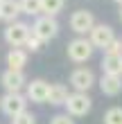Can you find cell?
<instances>
[{
  "instance_id": "6da1fadb",
  "label": "cell",
  "mask_w": 122,
  "mask_h": 124,
  "mask_svg": "<svg viewBox=\"0 0 122 124\" xmlns=\"http://www.w3.org/2000/svg\"><path fill=\"white\" fill-rule=\"evenodd\" d=\"M63 106H66L68 115H73V117H84L86 113H90L93 99L86 93H73V95H68V101Z\"/></svg>"
},
{
  "instance_id": "7a4b0ae2",
  "label": "cell",
  "mask_w": 122,
  "mask_h": 124,
  "mask_svg": "<svg viewBox=\"0 0 122 124\" xmlns=\"http://www.w3.org/2000/svg\"><path fill=\"white\" fill-rule=\"evenodd\" d=\"M93 50H95V45L90 43V39L86 41L84 36H79V39L68 43V59L75 63H84L93 56Z\"/></svg>"
},
{
  "instance_id": "3957f363",
  "label": "cell",
  "mask_w": 122,
  "mask_h": 124,
  "mask_svg": "<svg viewBox=\"0 0 122 124\" xmlns=\"http://www.w3.org/2000/svg\"><path fill=\"white\" fill-rule=\"evenodd\" d=\"M30 34H32L30 25L16 23V20H14V23H9V25H7V30H5V41L9 43L11 47H20V45H25V43H27Z\"/></svg>"
},
{
  "instance_id": "277c9868",
  "label": "cell",
  "mask_w": 122,
  "mask_h": 124,
  "mask_svg": "<svg viewBox=\"0 0 122 124\" xmlns=\"http://www.w3.org/2000/svg\"><path fill=\"white\" fill-rule=\"evenodd\" d=\"M0 108H2L5 115L9 117H16L23 111H27V97H23L20 93H7L2 99H0Z\"/></svg>"
},
{
  "instance_id": "5b68a950",
  "label": "cell",
  "mask_w": 122,
  "mask_h": 124,
  "mask_svg": "<svg viewBox=\"0 0 122 124\" xmlns=\"http://www.w3.org/2000/svg\"><path fill=\"white\" fill-rule=\"evenodd\" d=\"M32 34L39 36V39L45 43V41L54 39V36L59 34V23L54 20V16H41V18H36V23H34Z\"/></svg>"
},
{
  "instance_id": "8992f818",
  "label": "cell",
  "mask_w": 122,
  "mask_h": 124,
  "mask_svg": "<svg viewBox=\"0 0 122 124\" xmlns=\"http://www.w3.org/2000/svg\"><path fill=\"white\" fill-rule=\"evenodd\" d=\"M95 27V18L88 9H77L73 16H70V30L75 34H90V30Z\"/></svg>"
},
{
  "instance_id": "52a82bcc",
  "label": "cell",
  "mask_w": 122,
  "mask_h": 124,
  "mask_svg": "<svg viewBox=\"0 0 122 124\" xmlns=\"http://www.w3.org/2000/svg\"><path fill=\"white\" fill-rule=\"evenodd\" d=\"M95 84V75H93L90 68H75L70 72V86L77 93H88Z\"/></svg>"
},
{
  "instance_id": "ba28073f",
  "label": "cell",
  "mask_w": 122,
  "mask_h": 124,
  "mask_svg": "<svg viewBox=\"0 0 122 124\" xmlns=\"http://www.w3.org/2000/svg\"><path fill=\"white\" fill-rule=\"evenodd\" d=\"M115 41V32H113V27L111 25H95L90 30V43L95 47H102V50H106L111 45V43Z\"/></svg>"
},
{
  "instance_id": "9c48e42d",
  "label": "cell",
  "mask_w": 122,
  "mask_h": 124,
  "mask_svg": "<svg viewBox=\"0 0 122 124\" xmlns=\"http://www.w3.org/2000/svg\"><path fill=\"white\" fill-rule=\"evenodd\" d=\"M50 95V84L43 81V79H34V81L27 84V99L34 101V104H45Z\"/></svg>"
},
{
  "instance_id": "30bf717a",
  "label": "cell",
  "mask_w": 122,
  "mask_h": 124,
  "mask_svg": "<svg viewBox=\"0 0 122 124\" xmlns=\"http://www.w3.org/2000/svg\"><path fill=\"white\" fill-rule=\"evenodd\" d=\"M0 84L5 86L7 93H20V88H23L27 81H25L23 70H7V72H2V77H0Z\"/></svg>"
},
{
  "instance_id": "8fae6325",
  "label": "cell",
  "mask_w": 122,
  "mask_h": 124,
  "mask_svg": "<svg viewBox=\"0 0 122 124\" xmlns=\"http://www.w3.org/2000/svg\"><path fill=\"white\" fill-rule=\"evenodd\" d=\"M99 90L109 97H115V95L122 93V75H102L99 79Z\"/></svg>"
},
{
  "instance_id": "7c38bea8",
  "label": "cell",
  "mask_w": 122,
  "mask_h": 124,
  "mask_svg": "<svg viewBox=\"0 0 122 124\" xmlns=\"http://www.w3.org/2000/svg\"><path fill=\"white\" fill-rule=\"evenodd\" d=\"M18 14H20L18 0H0V20H9V23H14Z\"/></svg>"
},
{
  "instance_id": "4fadbf2b",
  "label": "cell",
  "mask_w": 122,
  "mask_h": 124,
  "mask_svg": "<svg viewBox=\"0 0 122 124\" xmlns=\"http://www.w3.org/2000/svg\"><path fill=\"white\" fill-rule=\"evenodd\" d=\"M68 88L63 84H50V95H48V101L52 106H61V104H66L68 101Z\"/></svg>"
},
{
  "instance_id": "5bb4252c",
  "label": "cell",
  "mask_w": 122,
  "mask_h": 124,
  "mask_svg": "<svg viewBox=\"0 0 122 124\" xmlns=\"http://www.w3.org/2000/svg\"><path fill=\"white\" fill-rule=\"evenodd\" d=\"M102 70L106 75H122V54H104Z\"/></svg>"
},
{
  "instance_id": "9a60e30c",
  "label": "cell",
  "mask_w": 122,
  "mask_h": 124,
  "mask_svg": "<svg viewBox=\"0 0 122 124\" xmlns=\"http://www.w3.org/2000/svg\"><path fill=\"white\" fill-rule=\"evenodd\" d=\"M27 63V52H23V50L14 47L9 54H7V65H9V70H23Z\"/></svg>"
},
{
  "instance_id": "2e32d148",
  "label": "cell",
  "mask_w": 122,
  "mask_h": 124,
  "mask_svg": "<svg viewBox=\"0 0 122 124\" xmlns=\"http://www.w3.org/2000/svg\"><path fill=\"white\" fill-rule=\"evenodd\" d=\"M18 5H20V14H27V16H39V14H43L41 0H18Z\"/></svg>"
},
{
  "instance_id": "e0dca14e",
  "label": "cell",
  "mask_w": 122,
  "mask_h": 124,
  "mask_svg": "<svg viewBox=\"0 0 122 124\" xmlns=\"http://www.w3.org/2000/svg\"><path fill=\"white\" fill-rule=\"evenodd\" d=\"M63 5H66V0H41V9L45 16H57L63 9Z\"/></svg>"
},
{
  "instance_id": "ac0fdd59",
  "label": "cell",
  "mask_w": 122,
  "mask_h": 124,
  "mask_svg": "<svg viewBox=\"0 0 122 124\" xmlns=\"http://www.w3.org/2000/svg\"><path fill=\"white\" fill-rule=\"evenodd\" d=\"M102 120H104V124H122V106H111Z\"/></svg>"
},
{
  "instance_id": "d6986e66",
  "label": "cell",
  "mask_w": 122,
  "mask_h": 124,
  "mask_svg": "<svg viewBox=\"0 0 122 124\" xmlns=\"http://www.w3.org/2000/svg\"><path fill=\"white\" fill-rule=\"evenodd\" d=\"M11 120H14V124H36V115L30 113V111H23L20 115H16Z\"/></svg>"
},
{
  "instance_id": "ffe728a7",
  "label": "cell",
  "mask_w": 122,
  "mask_h": 124,
  "mask_svg": "<svg viewBox=\"0 0 122 124\" xmlns=\"http://www.w3.org/2000/svg\"><path fill=\"white\" fill-rule=\"evenodd\" d=\"M41 45H43V41L39 39V36H34V34H30V39H27V43H25V47L30 50V52H39V50H41Z\"/></svg>"
},
{
  "instance_id": "44dd1931",
  "label": "cell",
  "mask_w": 122,
  "mask_h": 124,
  "mask_svg": "<svg viewBox=\"0 0 122 124\" xmlns=\"http://www.w3.org/2000/svg\"><path fill=\"white\" fill-rule=\"evenodd\" d=\"M50 124H75V120H73V115H68V113H59V115H54V117L50 120Z\"/></svg>"
},
{
  "instance_id": "7402d4cb",
  "label": "cell",
  "mask_w": 122,
  "mask_h": 124,
  "mask_svg": "<svg viewBox=\"0 0 122 124\" xmlns=\"http://www.w3.org/2000/svg\"><path fill=\"white\" fill-rule=\"evenodd\" d=\"M104 54H122V41H118V39H115L109 47L104 50Z\"/></svg>"
},
{
  "instance_id": "603a6c76",
  "label": "cell",
  "mask_w": 122,
  "mask_h": 124,
  "mask_svg": "<svg viewBox=\"0 0 122 124\" xmlns=\"http://www.w3.org/2000/svg\"><path fill=\"white\" fill-rule=\"evenodd\" d=\"M115 2H118V5H120V7H122V0H115Z\"/></svg>"
},
{
  "instance_id": "cb8c5ba5",
  "label": "cell",
  "mask_w": 122,
  "mask_h": 124,
  "mask_svg": "<svg viewBox=\"0 0 122 124\" xmlns=\"http://www.w3.org/2000/svg\"><path fill=\"white\" fill-rule=\"evenodd\" d=\"M120 20H122V7H120Z\"/></svg>"
}]
</instances>
